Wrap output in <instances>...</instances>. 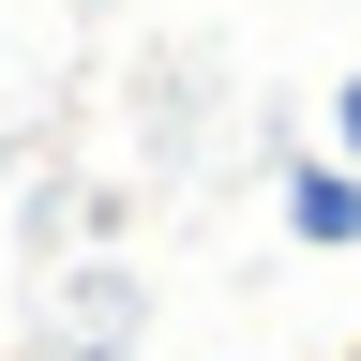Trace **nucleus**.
<instances>
[{
    "instance_id": "obj_1",
    "label": "nucleus",
    "mask_w": 361,
    "mask_h": 361,
    "mask_svg": "<svg viewBox=\"0 0 361 361\" xmlns=\"http://www.w3.org/2000/svg\"><path fill=\"white\" fill-rule=\"evenodd\" d=\"M286 241H316V256H361V180H346L331 151H286Z\"/></svg>"
},
{
    "instance_id": "obj_3",
    "label": "nucleus",
    "mask_w": 361,
    "mask_h": 361,
    "mask_svg": "<svg viewBox=\"0 0 361 361\" xmlns=\"http://www.w3.org/2000/svg\"><path fill=\"white\" fill-rule=\"evenodd\" d=\"M346 361H361V346H346Z\"/></svg>"
},
{
    "instance_id": "obj_2",
    "label": "nucleus",
    "mask_w": 361,
    "mask_h": 361,
    "mask_svg": "<svg viewBox=\"0 0 361 361\" xmlns=\"http://www.w3.org/2000/svg\"><path fill=\"white\" fill-rule=\"evenodd\" d=\"M331 166L361 180V75H331Z\"/></svg>"
}]
</instances>
